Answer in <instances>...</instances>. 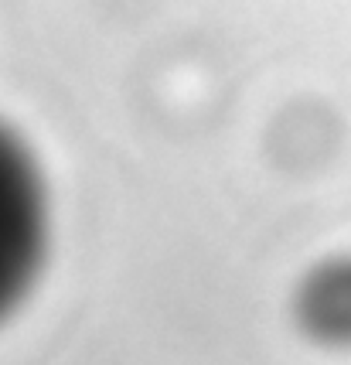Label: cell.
Returning <instances> with one entry per match:
<instances>
[{"instance_id":"cell-1","label":"cell","mask_w":351,"mask_h":365,"mask_svg":"<svg viewBox=\"0 0 351 365\" xmlns=\"http://www.w3.org/2000/svg\"><path fill=\"white\" fill-rule=\"evenodd\" d=\"M48 246V185L34 150L0 120V324L34 294Z\"/></svg>"},{"instance_id":"cell-2","label":"cell","mask_w":351,"mask_h":365,"mask_svg":"<svg viewBox=\"0 0 351 365\" xmlns=\"http://www.w3.org/2000/svg\"><path fill=\"white\" fill-rule=\"evenodd\" d=\"M297 307L307 331L328 341L351 338V263H331L310 273L303 280Z\"/></svg>"}]
</instances>
